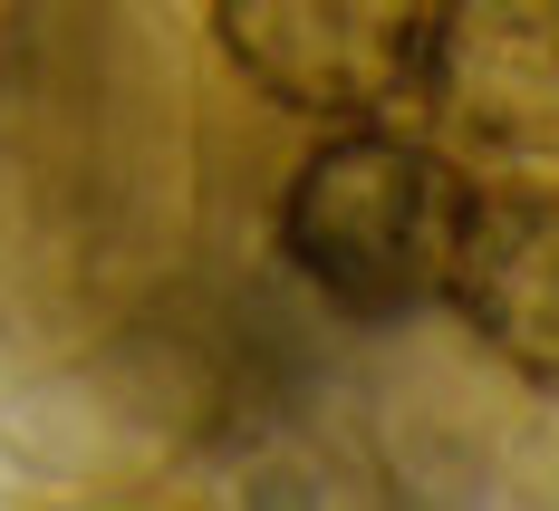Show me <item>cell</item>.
Instances as JSON below:
<instances>
[{"label":"cell","mask_w":559,"mask_h":511,"mask_svg":"<svg viewBox=\"0 0 559 511\" xmlns=\"http://www.w3.org/2000/svg\"><path fill=\"white\" fill-rule=\"evenodd\" d=\"M463 213H473V183L435 145L347 126L337 145H319L289 174L280 261L319 289L337 319L395 329V319H425L444 299L453 251H463Z\"/></svg>","instance_id":"1"},{"label":"cell","mask_w":559,"mask_h":511,"mask_svg":"<svg viewBox=\"0 0 559 511\" xmlns=\"http://www.w3.org/2000/svg\"><path fill=\"white\" fill-rule=\"evenodd\" d=\"M435 0H213L223 58L289 116L367 126L415 87Z\"/></svg>","instance_id":"2"},{"label":"cell","mask_w":559,"mask_h":511,"mask_svg":"<svg viewBox=\"0 0 559 511\" xmlns=\"http://www.w3.org/2000/svg\"><path fill=\"white\" fill-rule=\"evenodd\" d=\"M415 87L453 135L559 165V0H435Z\"/></svg>","instance_id":"3"},{"label":"cell","mask_w":559,"mask_h":511,"mask_svg":"<svg viewBox=\"0 0 559 511\" xmlns=\"http://www.w3.org/2000/svg\"><path fill=\"white\" fill-rule=\"evenodd\" d=\"M444 299L511 377L559 387V193H540V183L473 193Z\"/></svg>","instance_id":"4"}]
</instances>
